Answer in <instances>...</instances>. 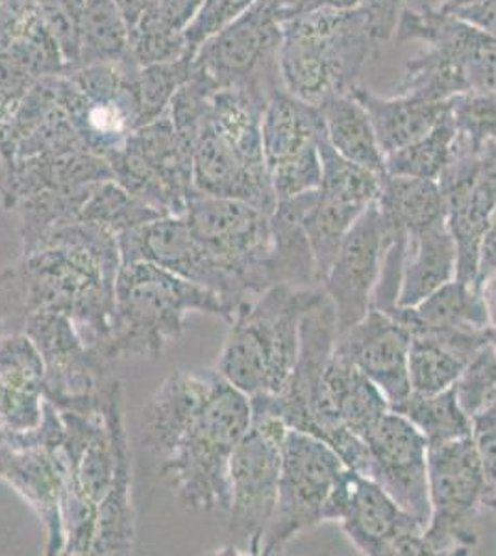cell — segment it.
I'll return each instance as SVG.
<instances>
[{
    "label": "cell",
    "mask_w": 496,
    "mask_h": 556,
    "mask_svg": "<svg viewBox=\"0 0 496 556\" xmlns=\"http://www.w3.org/2000/svg\"><path fill=\"white\" fill-rule=\"evenodd\" d=\"M437 184L446 227L458 247V278L476 282L480 243L496 208V143L480 152L453 149Z\"/></svg>",
    "instance_id": "obj_14"
},
{
    "label": "cell",
    "mask_w": 496,
    "mask_h": 556,
    "mask_svg": "<svg viewBox=\"0 0 496 556\" xmlns=\"http://www.w3.org/2000/svg\"><path fill=\"white\" fill-rule=\"evenodd\" d=\"M189 232L245 282L251 295L270 288V215L245 201L193 191L182 215Z\"/></svg>",
    "instance_id": "obj_11"
},
{
    "label": "cell",
    "mask_w": 496,
    "mask_h": 556,
    "mask_svg": "<svg viewBox=\"0 0 496 556\" xmlns=\"http://www.w3.org/2000/svg\"><path fill=\"white\" fill-rule=\"evenodd\" d=\"M62 414L44 399L43 421L28 434L0 443V482L36 513L44 529V555H63L62 505L67 464Z\"/></svg>",
    "instance_id": "obj_10"
},
{
    "label": "cell",
    "mask_w": 496,
    "mask_h": 556,
    "mask_svg": "<svg viewBox=\"0 0 496 556\" xmlns=\"http://www.w3.org/2000/svg\"><path fill=\"white\" fill-rule=\"evenodd\" d=\"M393 38L440 52L453 67L461 93L496 97V38L456 13L441 8H403Z\"/></svg>",
    "instance_id": "obj_15"
},
{
    "label": "cell",
    "mask_w": 496,
    "mask_h": 556,
    "mask_svg": "<svg viewBox=\"0 0 496 556\" xmlns=\"http://www.w3.org/2000/svg\"><path fill=\"white\" fill-rule=\"evenodd\" d=\"M352 97L371 117L383 154L403 149L430 132L450 106V101L432 102L411 96L380 97L365 86L354 89Z\"/></svg>",
    "instance_id": "obj_23"
},
{
    "label": "cell",
    "mask_w": 496,
    "mask_h": 556,
    "mask_svg": "<svg viewBox=\"0 0 496 556\" xmlns=\"http://www.w3.org/2000/svg\"><path fill=\"white\" fill-rule=\"evenodd\" d=\"M496 503V482L489 488V492L485 495L484 506L495 505Z\"/></svg>",
    "instance_id": "obj_51"
},
{
    "label": "cell",
    "mask_w": 496,
    "mask_h": 556,
    "mask_svg": "<svg viewBox=\"0 0 496 556\" xmlns=\"http://www.w3.org/2000/svg\"><path fill=\"white\" fill-rule=\"evenodd\" d=\"M380 45L364 4L283 21L278 60L283 89L315 106L328 97L352 96Z\"/></svg>",
    "instance_id": "obj_3"
},
{
    "label": "cell",
    "mask_w": 496,
    "mask_h": 556,
    "mask_svg": "<svg viewBox=\"0 0 496 556\" xmlns=\"http://www.w3.org/2000/svg\"><path fill=\"white\" fill-rule=\"evenodd\" d=\"M478 2H482V0H440V7L437 8L454 13L463 10V8L474 7Z\"/></svg>",
    "instance_id": "obj_50"
},
{
    "label": "cell",
    "mask_w": 496,
    "mask_h": 556,
    "mask_svg": "<svg viewBox=\"0 0 496 556\" xmlns=\"http://www.w3.org/2000/svg\"><path fill=\"white\" fill-rule=\"evenodd\" d=\"M383 240L385 222L377 203H372L346 232L322 280L321 288L332 303L340 332L371 311L382 269Z\"/></svg>",
    "instance_id": "obj_18"
},
{
    "label": "cell",
    "mask_w": 496,
    "mask_h": 556,
    "mask_svg": "<svg viewBox=\"0 0 496 556\" xmlns=\"http://www.w3.org/2000/svg\"><path fill=\"white\" fill-rule=\"evenodd\" d=\"M262 134L265 162L270 172L319 141L322 134L319 106L296 99L280 86L267 99Z\"/></svg>",
    "instance_id": "obj_24"
},
{
    "label": "cell",
    "mask_w": 496,
    "mask_h": 556,
    "mask_svg": "<svg viewBox=\"0 0 496 556\" xmlns=\"http://www.w3.org/2000/svg\"><path fill=\"white\" fill-rule=\"evenodd\" d=\"M377 206L390 227L406 235L446 223L440 184L432 178L385 175Z\"/></svg>",
    "instance_id": "obj_28"
},
{
    "label": "cell",
    "mask_w": 496,
    "mask_h": 556,
    "mask_svg": "<svg viewBox=\"0 0 496 556\" xmlns=\"http://www.w3.org/2000/svg\"><path fill=\"white\" fill-rule=\"evenodd\" d=\"M454 138L456 128L448 106V112L430 132L403 149L385 154V175L437 180L453 159Z\"/></svg>",
    "instance_id": "obj_34"
},
{
    "label": "cell",
    "mask_w": 496,
    "mask_h": 556,
    "mask_svg": "<svg viewBox=\"0 0 496 556\" xmlns=\"http://www.w3.org/2000/svg\"><path fill=\"white\" fill-rule=\"evenodd\" d=\"M496 399V397H495ZM480 408L471 417L472 442L484 469L485 481L493 486L496 482V401Z\"/></svg>",
    "instance_id": "obj_43"
},
{
    "label": "cell",
    "mask_w": 496,
    "mask_h": 556,
    "mask_svg": "<svg viewBox=\"0 0 496 556\" xmlns=\"http://www.w3.org/2000/svg\"><path fill=\"white\" fill-rule=\"evenodd\" d=\"M487 342H489L491 348H493L496 354V327L487 329Z\"/></svg>",
    "instance_id": "obj_52"
},
{
    "label": "cell",
    "mask_w": 496,
    "mask_h": 556,
    "mask_svg": "<svg viewBox=\"0 0 496 556\" xmlns=\"http://www.w3.org/2000/svg\"><path fill=\"white\" fill-rule=\"evenodd\" d=\"M390 312L408 327L409 332L414 330L485 332L489 329L476 282H466L459 278H454L414 308L396 306Z\"/></svg>",
    "instance_id": "obj_26"
},
{
    "label": "cell",
    "mask_w": 496,
    "mask_h": 556,
    "mask_svg": "<svg viewBox=\"0 0 496 556\" xmlns=\"http://www.w3.org/2000/svg\"><path fill=\"white\" fill-rule=\"evenodd\" d=\"M128 56H130V28L126 25L115 0H84L78 67L115 64Z\"/></svg>",
    "instance_id": "obj_30"
},
{
    "label": "cell",
    "mask_w": 496,
    "mask_h": 556,
    "mask_svg": "<svg viewBox=\"0 0 496 556\" xmlns=\"http://www.w3.org/2000/svg\"><path fill=\"white\" fill-rule=\"evenodd\" d=\"M191 73H193V54H186L164 64L139 67L133 78V89L138 97L141 127L162 117L169 110L173 97L183 84L188 83Z\"/></svg>",
    "instance_id": "obj_37"
},
{
    "label": "cell",
    "mask_w": 496,
    "mask_h": 556,
    "mask_svg": "<svg viewBox=\"0 0 496 556\" xmlns=\"http://www.w3.org/2000/svg\"><path fill=\"white\" fill-rule=\"evenodd\" d=\"M162 215L165 214L130 195L115 180H104L94 186L91 195L84 204L80 219L106 228L107 232L119 238Z\"/></svg>",
    "instance_id": "obj_36"
},
{
    "label": "cell",
    "mask_w": 496,
    "mask_h": 556,
    "mask_svg": "<svg viewBox=\"0 0 496 556\" xmlns=\"http://www.w3.org/2000/svg\"><path fill=\"white\" fill-rule=\"evenodd\" d=\"M282 21L272 0H256L243 15L199 47L193 67L215 88H239L269 99L280 78Z\"/></svg>",
    "instance_id": "obj_9"
},
{
    "label": "cell",
    "mask_w": 496,
    "mask_h": 556,
    "mask_svg": "<svg viewBox=\"0 0 496 556\" xmlns=\"http://www.w3.org/2000/svg\"><path fill=\"white\" fill-rule=\"evenodd\" d=\"M454 151L480 152L496 143V97L461 93L450 99Z\"/></svg>",
    "instance_id": "obj_38"
},
{
    "label": "cell",
    "mask_w": 496,
    "mask_h": 556,
    "mask_svg": "<svg viewBox=\"0 0 496 556\" xmlns=\"http://www.w3.org/2000/svg\"><path fill=\"white\" fill-rule=\"evenodd\" d=\"M115 4L119 7L126 25L132 30L133 26L138 25V21L141 20V15L145 13L149 0H115Z\"/></svg>",
    "instance_id": "obj_49"
},
{
    "label": "cell",
    "mask_w": 496,
    "mask_h": 556,
    "mask_svg": "<svg viewBox=\"0 0 496 556\" xmlns=\"http://www.w3.org/2000/svg\"><path fill=\"white\" fill-rule=\"evenodd\" d=\"M23 332L43 362V395L58 410L91 412L104 403L107 364L78 334L69 317L41 312L26 319Z\"/></svg>",
    "instance_id": "obj_12"
},
{
    "label": "cell",
    "mask_w": 496,
    "mask_h": 556,
    "mask_svg": "<svg viewBox=\"0 0 496 556\" xmlns=\"http://www.w3.org/2000/svg\"><path fill=\"white\" fill-rule=\"evenodd\" d=\"M128 151L136 154L151 169L160 182L175 197L176 203L186 212L188 199L193 188V156L186 151L178 138L169 112L139 127L126 139Z\"/></svg>",
    "instance_id": "obj_25"
},
{
    "label": "cell",
    "mask_w": 496,
    "mask_h": 556,
    "mask_svg": "<svg viewBox=\"0 0 496 556\" xmlns=\"http://www.w3.org/2000/svg\"><path fill=\"white\" fill-rule=\"evenodd\" d=\"M365 443L371 456L365 477L380 484L406 513L428 527L432 505L427 438L403 414L390 410Z\"/></svg>",
    "instance_id": "obj_16"
},
{
    "label": "cell",
    "mask_w": 496,
    "mask_h": 556,
    "mask_svg": "<svg viewBox=\"0 0 496 556\" xmlns=\"http://www.w3.org/2000/svg\"><path fill=\"white\" fill-rule=\"evenodd\" d=\"M317 147H319L322 165V180L319 190L325 195L364 210L369 208L372 203H377L378 193H380L382 180L385 177H378L377 173L354 164L352 160L345 159L343 154L335 151L328 143L325 128L319 136Z\"/></svg>",
    "instance_id": "obj_35"
},
{
    "label": "cell",
    "mask_w": 496,
    "mask_h": 556,
    "mask_svg": "<svg viewBox=\"0 0 496 556\" xmlns=\"http://www.w3.org/2000/svg\"><path fill=\"white\" fill-rule=\"evenodd\" d=\"M495 401H496V399H495Z\"/></svg>",
    "instance_id": "obj_55"
},
{
    "label": "cell",
    "mask_w": 496,
    "mask_h": 556,
    "mask_svg": "<svg viewBox=\"0 0 496 556\" xmlns=\"http://www.w3.org/2000/svg\"><path fill=\"white\" fill-rule=\"evenodd\" d=\"M288 427L275 416L252 414L251 429L238 443L228 466L227 532L222 555L262 556L265 532L277 508Z\"/></svg>",
    "instance_id": "obj_6"
},
{
    "label": "cell",
    "mask_w": 496,
    "mask_h": 556,
    "mask_svg": "<svg viewBox=\"0 0 496 556\" xmlns=\"http://www.w3.org/2000/svg\"><path fill=\"white\" fill-rule=\"evenodd\" d=\"M280 21L295 20L322 10H351L364 4V0H272Z\"/></svg>",
    "instance_id": "obj_45"
},
{
    "label": "cell",
    "mask_w": 496,
    "mask_h": 556,
    "mask_svg": "<svg viewBox=\"0 0 496 556\" xmlns=\"http://www.w3.org/2000/svg\"><path fill=\"white\" fill-rule=\"evenodd\" d=\"M341 529L367 556H430L427 525L406 513L380 484L352 471Z\"/></svg>",
    "instance_id": "obj_17"
},
{
    "label": "cell",
    "mask_w": 496,
    "mask_h": 556,
    "mask_svg": "<svg viewBox=\"0 0 496 556\" xmlns=\"http://www.w3.org/2000/svg\"><path fill=\"white\" fill-rule=\"evenodd\" d=\"M428 553L471 555L478 544L476 516L489 492L472 437L428 445Z\"/></svg>",
    "instance_id": "obj_7"
},
{
    "label": "cell",
    "mask_w": 496,
    "mask_h": 556,
    "mask_svg": "<svg viewBox=\"0 0 496 556\" xmlns=\"http://www.w3.org/2000/svg\"><path fill=\"white\" fill-rule=\"evenodd\" d=\"M467 364L469 361L463 354L432 332H411L408 361L411 392L428 395L450 390L458 382Z\"/></svg>",
    "instance_id": "obj_33"
},
{
    "label": "cell",
    "mask_w": 496,
    "mask_h": 556,
    "mask_svg": "<svg viewBox=\"0 0 496 556\" xmlns=\"http://www.w3.org/2000/svg\"><path fill=\"white\" fill-rule=\"evenodd\" d=\"M251 425V397L217 369H182L147 403L139 434L188 513H227L228 466Z\"/></svg>",
    "instance_id": "obj_1"
},
{
    "label": "cell",
    "mask_w": 496,
    "mask_h": 556,
    "mask_svg": "<svg viewBox=\"0 0 496 556\" xmlns=\"http://www.w3.org/2000/svg\"><path fill=\"white\" fill-rule=\"evenodd\" d=\"M191 314L220 317L230 325L236 312L219 293L152 262L123 264L115 280L110 361L160 358L165 348L183 334Z\"/></svg>",
    "instance_id": "obj_5"
},
{
    "label": "cell",
    "mask_w": 496,
    "mask_h": 556,
    "mask_svg": "<svg viewBox=\"0 0 496 556\" xmlns=\"http://www.w3.org/2000/svg\"><path fill=\"white\" fill-rule=\"evenodd\" d=\"M204 0H149L145 13L162 21L165 25L183 33L189 23L195 20Z\"/></svg>",
    "instance_id": "obj_44"
},
{
    "label": "cell",
    "mask_w": 496,
    "mask_h": 556,
    "mask_svg": "<svg viewBox=\"0 0 496 556\" xmlns=\"http://www.w3.org/2000/svg\"><path fill=\"white\" fill-rule=\"evenodd\" d=\"M2 2H4V0H0V4H2Z\"/></svg>",
    "instance_id": "obj_54"
},
{
    "label": "cell",
    "mask_w": 496,
    "mask_h": 556,
    "mask_svg": "<svg viewBox=\"0 0 496 556\" xmlns=\"http://www.w3.org/2000/svg\"><path fill=\"white\" fill-rule=\"evenodd\" d=\"M270 182L278 199L302 195L309 191L319 190L322 180L321 154L319 147L304 149L293 159L270 169Z\"/></svg>",
    "instance_id": "obj_41"
},
{
    "label": "cell",
    "mask_w": 496,
    "mask_h": 556,
    "mask_svg": "<svg viewBox=\"0 0 496 556\" xmlns=\"http://www.w3.org/2000/svg\"><path fill=\"white\" fill-rule=\"evenodd\" d=\"M496 269V208L491 215L487 228L480 243V256H478V277L484 273Z\"/></svg>",
    "instance_id": "obj_47"
},
{
    "label": "cell",
    "mask_w": 496,
    "mask_h": 556,
    "mask_svg": "<svg viewBox=\"0 0 496 556\" xmlns=\"http://www.w3.org/2000/svg\"><path fill=\"white\" fill-rule=\"evenodd\" d=\"M186 54L191 52L183 33H178L149 13H143L138 25L130 30V56L139 67L173 62Z\"/></svg>",
    "instance_id": "obj_39"
},
{
    "label": "cell",
    "mask_w": 496,
    "mask_h": 556,
    "mask_svg": "<svg viewBox=\"0 0 496 556\" xmlns=\"http://www.w3.org/2000/svg\"><path fill=\"white\" fill-rule=\"evenodd\" d=\"M348 469L327 442L301 430H288L277 508L265 532L262 556L280 555L302 532L322 523L328 497Z\"/></svg>",
    "instance_id": "obj_8"
},
{
    "label": "cell",
    "mask_w": 496,
    "mask_h": 556,
    "mask_svg": "<svg viewBox=\"0 0 496 556\" xmlns=\"http://www.w3.org/2000/svg\"><path fill=\"white\" fill-rule=\"evenodd\" d=\"M43 362L25 332H0V443L43 421Z\"/></svg>",
    "instance_id": "obj_20"
},
{
    "label": "cell",
    "mask_w": 496,
    "mask_h": 556,
    "mask_svg": "<svg viewBox=\"0 0 496 556\" xmlns=\"http://www.w3.org/2000/svg\"><path fill=\"white\" fill-rule=\"evenodd\" d=\"M409 345L411 332L395 314L371 308L364 319L338 332L335 353L377 384L393 408L411 393Z\"/></svg>",
    "instance_id": "obj_19"
},
{
    "label": "cell",
    "mask_w": 496,
    "mask_h": 556,
    "mask_svg": "<svg viewBox=\"0 0 496 556\" xmlns=\"http://www.w3.org/2000/svg\"><path fill=\"white\" fill-rule=\"evenodd\" d=\"M254 2L256 0H204L195 20L183 30L189 52L195 56L199 47L206 39L238 20L239 15H243Z\"/></svg>",
    "instance_id": "obj_42"
},
{
    "label": "cell",
    "mask_w": 496,
    "mask_h": 556,
    "mask_svg": "<svg viewBox=\"0 0 496 556\" xmlns=\"http://www.w3.org/2000/svg\"><path fill=\"white\" fill-rule=\"evenodd\" d=\"M458 278V247L446 223L408 235L396 306L414 308Z\"/></svg>",
    "instance_id": "obj_21"
},
{
    "label": "cell",
    "mask_w": 496,
    "mask_h": 556,
    "mask_svg": "<svg viewBox=\"0 0 496 556\" xmlns=\"http://www.w3.org/2000/svg\"><path fill=\"white\" fill-rule=\"evenodd\" d=\"M454 390L469 417L496 397V354L489 342L472 356Z\"/></svg>",
    "instance_id": "obj_40"
},
{
    "label": "cell",
    "mask_w": 496,
    "mask_h": 556,
    "mask_svg": "<svg viewBox=\"0 0 496 556\" xmlns=\"http://www.w3.org/2000/svg\"><path fill=\"white\" fill-rule=\"evenodd\" d=\"M317 106L328 143L354 164L385 177V154L365 108L352 96L328 97Z\"/></svg>",
    "instance_id": "obj_27"
},
{
    "label": "cell",
    "mask_w": 496,
    "mask_h": 556,
    "mask_svg": "<svg viewBox=\"0 0 496 556\" xmlns=\"http://www.w3.org/2000/svg\"><path fill=\"white\" fill-rule=\"evenodd\" d=\"M476 285L484 303L485 314H487L489 329H493L496 327V269L480 275L476 278Z\"/></svg>",
    "instance_id": "obj_48"
},
{
    "label": "cell",
    "mask_w": 496,
    "mask_h": 556,
    "mask_svg": "<svg viewBox=\"0 0 496 556\" xmlns=\"http://www.w3.org/2000/svg\"><path fill=\"white\" fill-rule=\"evenodd\" d=\"M117 241L123 264L152 262L193 285L219 293L233 312L251 295L238 273L193 238L182 215H162L119 236Z\"/></svg>",
    "instance_id": "obj_13"
},
{
    "label": "cell",
    "mask_w": 496,
    "mask_h": 556,
    "mask_svg": "<svg viewBox=\"0 0 496 556\" xmlns=\"http://www.w3.org/2000/svg\"><path fill=\"white\" fill-rule=\"evenodd\" d=\"M391 410L403 414L415 425V429L427 438L428 445L454 442L472 434V421L469 414L459 405L456 390L440 393H409L403 403Z\"/></svg>",
    "instance_id": "obj_32"
},
{
    "label": "cell",
    "mask_w": 496,
    "mask_h": 556,
    "mask_svg": "<svg viewBox=\"0 0 496 556\" xmlns=\"http://www.w3.org/2000/svg\"><path fill=\"white\" fill-rule=\"evenodd\" d=\"M454 13L496 38V0H482L474 7L463 8Z\"/></svg>",
    "instance_id": "obj_46"
},
{
    "label": "cell",
    "mask_w": 496,
    "mask_h": 556,
    "mask_svg": "<svg viewBox=\"0 0 496 556\" xmlns=\"http://www.w3.org/2000/svg\"><path fill=\"white\" fill-rule=\"evenodd\" d=\"M119 241L106 228L78 222L56 228L0 271V332H23L41 312L69 317L88 348L110 361Z\"/></svg>",
    "instance_id": "obj_2"
},
{
    "label": "cell",
    "mask_w": 496,
    "mask_h": 556,
    "mask_svg": "<svg viewBox=\"0 0 496 556\" xmlns=\"http://www.w3.org/2000/svg\"><path fill=\"white\" fill-rule=\"evenodd\" d=\"M97 184L69 190L39 191L36 195L23 199L12 212L20 215L21 241L23 253L30 251L44 236L78 222L84 204L88 201Z\"/></svg>",
    "instance_id": "obj_31"
},
{
    "label": "cell",
    "mask_w": 496,
    "mask_h": 556,
    "mask_svg": "<svg viewBox=\"0 0 496 556\" xmlns=\"http://www.w3.org/2000/svg\"><path fill=\"white\" fill-rule=\"evenodd\" d=\"M304 201L306 193L278 199L277 208L270 214V286L321 288L308 236L302 227Z\"/></svg>",
    "instance_id": "obj_22"
},
{
    "label": "cell",
    "mask_w": 496,
    "mask_h": 556,
    "mask_svg": "<svg viewBox=\"0 0 496 556\" xmlns=\"http://www.w3.org/2000/svg\"><path fill=\"white\" fill-rule=\"evenodd\" d=\"M322 293L275 285L246 299L233 314L215 369L249 397L280 392L295 367L302 317Z\"/></svg>",
    "instance_id": "obj_4"
},
{
    "label": "cell",
    "mask_w": 496,
    "mask_h": 556,
    "mask_svg": "<svg viewBox=\"0 0 496 556\" xmlns=\"http://www.w3.org/2000/svg\"><path fill=\"white\" fill-rule=\"evenodd\" d=\"M487 508H489V510H493V513H495L496 516V503L495 505H487Z\"/></svg>",
    "instance_id": "obj_53"
},
{
    "label": "cell",
    "mask_w": 496,
    "mask_h": 556,
    "mask_svg": "<svg viewBox=\"0 0 496 556\" xmlns=\"http://www.w3.org/2000/svg\"><path fill=\"white\" fill-rule=\"evenodd\" d=\"M367 210V208H365ZM364 208L341 203L332 197L325 195L321 190L309 191L304 201L302 227L308 236L309 247L314 253L315 271L319 286L327 277L346 232L356 223Z\"/></svg>",
    "instance_id": "obj_29"
}]
</instances>
